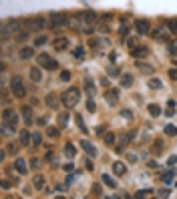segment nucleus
Instances as JSON below:
<instances>
[{"instance_id":"obj_25","label":"nucleus","mask_w":177,"mask_h":199,"mask_svg":"<svg viewBox=\"0 0 177 199\" xmlns=\"http://www.w3.org/2000/svg\"><path fill=\"white\" fill-rule=\"evenodd\" d=\"M32 183H34V187H36V189H42V187H44V177H42V175H34Z\"/></svg>"},{"instance_id":"obj_21","label":"nucleus","mask_w":177,"mask_h":199,"mask_svg":"<svg viewBox=\"0 0 177 199\" xmlns=\"http://www.w3.org/2000/svg\"><path fill=\"white\" fill-rule=\"evenodd\" d=\"M46 105H49L50 109H56V107H59V97H56L55 93L46 95Z\"/></svg>"},{"instance_id":"obj_20","label":"nucleus","mask_w":177,"mask_h":199,"mask_svg":"<svg viewBox=\"0 0 177 199\" xmlns=\"http://www.w3.org/2000/svg\"><path fill=\"white\" fill-rule=\"evenodd\" d=\"M28 75H30V79L34 81V82H40V81H42V72H40V69H38V66H32Z\"/></svg>"},{"instance_id":"obj_57","label":"nucleus","mask_w":177,"mask_h":199,"mask_svg":"<svg viewBox=\"0 0 177 199\" xmlns=\"http://www.w3.org/2000/svg\"><path fill=\"white\" fill-rule=\"evenodd\" d=\"M121 34H123V36L129 34V26H127V28H125V26H121Z\"/></svg>"},{"instance_id":"obj_37","label":"nucleus","mask_w":177,"mask_h":199,"mask_svg":"<svg viewBox=\"0 0 177 199\" xmlns=\"http://www.w3.org/2000/svg\"><path fill=\"white\" fill-rule=\"evenodd\" d=\"M87 109L91 111V113H95V111H97V105H95V101H93V97H91V99L87 101Z\"/></svg>"},{"instance_id":"obj_12","label":"nucleus","mask_w":177,"mask_h":199,"mask_svg":"<svg viewBox=\"0 0 177 199\" xmlns=\"http://www.w3.org/2000/svg\"><path fill=\"white\" fill-rule=\"evenodd\" d=\"M69 46V38H55V40H52V48H55V50H65V48Z\"/></svg>"},{"instance_id":"obj_55","label":"nucleus","mask_w":177,"mask_h":199,"mask_svg":"<svg viewBox=\"0 0 177 199\" xmlns=\"http://www.w3.org/2000/svg\"><path fill=\"white\" fill-rule=\"evenodd\" d=\"M63 169H65V171H73V169H75V167H73V163H66V165H65V167H63Z\"/></svg>"},{"instance_id":"obj_1","label":"nucleus","mask_w":177,"mask_h":199,"mask_svg":"<svg viewBox=\"0 0 177 199\" xmlns=\"http://www.w3.org/2000/svg\"><path fill=\"white\" fill-rule=\"evenodd\" d=\"M63 105L66 107V109H73V107L79 105V99H81V91H79V86H70L66 93H63Z\"/></svg>"},{"instance_id":"obj_24","label":"nucleus","mask_w":177,"mask_h":199,"mask_svg":"<svg viewBox=\"0 0 177 199\" xmlns=\"http://www.w3.org/2000/svg\"><path fill=\"white\" fill-rule=\"evenodd\" d=\"M75 123H76V127L83 131V133H89V129L85 127V121H83V117H81V115H76V117H75Z\"/></svg>"},{"instance_id":"obj_9","label":"nucleus","mask_w":177,"mask_h":199,"mask_svg":"<svg viewBox=\"0 0 177 199\" xmlns=\"http://www.w3.org/2000/svg\"><path fill=\"white\" fill-rule=\"evenodd\" d=\"M131 55H133V59H145L149 55V48L147 46H135V48H131Z\"/></svg>"},{"instance_id":"obj_8","label":"nucleus","mask_w":177,"mask_h":199,"mask_svg":"<svg viewBox=\"0 0 177 199\" xmlns=\"http://www.w3.org/2000/svg\"><path fill=\"white\" fill-rule=\"evenodd\" d=\"M105 99H107V103L115 107L119 103V89H107V93H105Z\"/></svg>"},{"instance_id":"obj_7","label":"nucleus","mask_w":177,"mask_h":199,"mask_svg":"<svg viewBox=\"0 0 177 199\" xmlns=\"http://www.w3.org/2000/svg\"><path fill=\"white\" fill-rule=\"evenodd\" d=\"M135 32H137V34H151V24H149V20H145V18L135 20Z\"/></svg>"},{"instance_id":"obj_22","label":"nucleus","mask_w":177,"mask_h":199,"mask_svg":"<svg viewBox=\"0 0 177 199\" xmlns=\"http://www.w3.org/2000/svg\"><path fill=\"white\" fill-rule=\"evenodd\" d=\"M147 111H149V115H151V117H159V115H161L159 105H155V103H151L149 107H147Z\"/></svg>"},{"instance_id":"obj_48","label":"nucleus","mask_w":177,"mask_h":199,"mask_svg":"<svg viewBox=\"0 0 177 199\" xmlns=\"http://www.w3.org/2000/svg\"><path fill=\"white\" fill-rule=\"evenodd\" d=\"M97 133L99 135H105V133H107V125H101V127L97 129Z\"/></svg>"},{"instance_id":"obj_41","label":"nucleus","mask_w":177,"mask_h":199,"mask_svg":"<svg viewBox=\"0 0 177 199\" xmlns=\"http://www.w3.org/2000/svg\"><path fill=\"white\" fill-rule=\"evenodd\" d=\"M139 65V69H141V72H153V66H147V65H141V62H137Z\"/></svg>"},{"instance_id":"obj_29","label":"nucleus","mask_w":177,"mask_h":199,"mask_svg":"<svg viewBox=\"0 0 177 199\" xmlns=\"http://www.w3.org/2000/svg\"><path fill=\"white\" fill-rule=\"evenodd\" d=\"M103 137H105V143H107L109 147H111V145H115V141H117V137H115V133H105Z\"/></svg>"},{"instance_id":"obj_4","label":"nucleus","mask_w":177,"mask_h":199,"mask_svg":"<svg viewBox=\"0 0 177 199\" xmlns=\"http://www.w3.org/2000/svg\"><path fill=\"white\" fill-rule=\"evenodd\" d=\"M10 91H12V95L16 97V99H24V97H26V89H24V85H22V79H20V76H12V81H10Z\"/></svg>"},{"instance_id":"obj_6","label":"nucleus","mask_w":177,"mask_h":199,"mask_svg":"<svg viewBox=\"0 0 177 199\" xmlns=\"http://www.w3.org/2000/svg\"><path fill=\"white\" fill-rule=\"evenodd\" d=\"M28 28H30V30H34V32L44 30V28H46V18H44V16H34V18H30V20H28Z\"/></svg>"},{"instance_id":"obj_27","label":"nucleus","mask_w":177,"mask_h":199,"mask_svg":"<svg viewBox=\"0 0 177 199\" xmlns=\"http://www.w3.org/2000/svg\"><path fill=\"white\" fill-rule=\"evenodd\" d=\"M65 153H66V157L73 159L75 153H76V151H75V145H73V143H66V145H65Z\"/></svg>"},{"instance_id":"obj_31","label":"nucleus","mask_w":177,"mask_h":199,"mask_svg":"<svg viewBox=\"0 0 177 199\" xmlns=\"http://www.w3.org/2000/svg\"><path fill=\"white\" fill-rule=\"evenodd\" d=\"M103 183H105V185H109L111 189H115V187H117V183H115L113 179H111V175H107V173L103 175Z\"/></svg>"},{"instance_id":"obj_49","label":"nucleus","mask_w":177,"mask_h":199,"mask_svg":"<svg viewBox=\"0 0 177 199\" xmlns=\"http://www.w3.org/2000/svg\"><path fill=\"white\" fill-rule=\"evenodd\" d=\"M8 151H10V153H18V145H8Z\"/></svg>"},{"instance_id":"obj_51","label":"nucleus","mask_w":177,"mask_h":199,"mask_svg":"<svg viewBox=\"0 0 177 199\" xmlns=\"http://www.w3.org/2000/svg\"><path fill=\"white\" fill-rule=\"evenodd\" d=\"M109 72H111V75H119V69H117V66H109V69H107Z\"/></svg>"},{"instance_id":"obj_38","label":"nucleus","mask_w":177,"mask_h":199,"mask_svg":"<svg viewBox=\"0 0 177 199\" xmlns=\"http://www.w3.org/2000/svg\"><path fill=\"white\" fill-rule=\"evenodd\" d=\"M59 123H60V127H66V123H69V115L63 113V115L59 117Z\"/></svg>"},{"instance_id":"obj_2","label":"nucleus","mask_w":177,"mask_h":199,"mask_svg":"<svg viewBox=\"0 0 177 199\" xmlns=\"http://www.w3.org/2000/svg\"><path fill=\"white\" fill-rule=\"evenodd\" d=\"M2 121H4V133H6L8 129H14L18 125V115L14 109H6L2 113Z\"/></svg>"},{"instance_id":"obj_14","label":"nucleus","mask_w":177,"mask_h":199,"mask_svg":"<svg viewBox=\"0 0 177 199\" xmlns=\"http://www.w3.org/2000/svg\"><path fill=\"white\" fill-rule=\"evenodd\" d=\"M113 173H115V175H119V177H123V175L127 173L125 163H121V161H115V163H113Z\"/></svg>"},{"instance_id":"obj_10","label":"nucleus","mask_w":177,"mask_h":199,"mask_svg":"<svg viewBox=\"0 0 177 199\" xmlns=\"http://www.w3.org/2000/svg\"><path fill=\"white\" fill-rule=\"evenodd\" d=\"M151 36L155 38V40H169V30H165V28H155V30L151 32Z\"/></svg>"},{"instance_id":"obj_35","label":"nucleus","mask_w":177,"mask_h":199,"mask_svg":"<svg viewBox=\"0 0 177 199\" xmlns=\"http://www.w3.org/2000/svg\"><path fill=\"white\" fill-rule=\"evenodd\" d=\"M42 143V135L40 133H32V145H40Z\"/></svg>"},{"instance_id":"obj_40","label":"nucleus","mask_w":177,"mask_h":199,"mask_svg":"<svg viewBox=\"0 0 177 199\" xmlns=\"http://www.w3.org/2000/svg\"><path fill=\"white\" fill-rule=\"evenodd\" d=\"M60 81H70V72L69 71H60Z\"/></svg>"},{"instance_id":"obj_23","label":"nucleus","mask_w":177,"mask_h":199,"mask_svg":"<svg viewBox=\"0 0 177 199\" xmlns=\"http://www.w3.org/2000/svg\"><path fill=\"white\" fill-rule=\"evenodd\" d=\"M167 30H169L171 34H177V18H171V20H167Z\"/></svg>"},{"instance_id":"obj_18","label":"nucleus","mask_w":177,"mask_h":199,"mask_svg":"<svg viewBox=\"0 0 177 199\" xmlns=\"http://www.w3.org/2000/svg\"><path fill=\"white\" fill-rule=\"evenodd\" d=\"M30 141H32V133H30V131H22L20 137H18V143L26 147V145H30Z\"/></svg>"},{"instance_id":"obj_11","label":"nucleus","mask_w":177,"mask_h":199,"mask_svg":"<svg viewBox=\"0 0 177 199\" xmlns=\"http://www.w3.org/2000/svg\"><path fill=\"white\" fill-rule=\"evenodd\" d=\"M18 56H20L22 60H30L32 56H34V48L32 46H22L20 50H18Z\"/></svg>"},{"instance_id":"obj_26","label":"nucleus","mask_w":177,"mask_h":199,"mask_svg":"<svg viewBox=\"0 0 177 199\" xmlns=\"http://www.w3.org/2000/svg\"><path fill=\"white\" fill-rule=\"evenodd\" d=\"M133 85V75H123L121 76V86H131Z\"/></svg>"},{"instance_id":"obj_56","label":"nucleus","mask_w":177,"mask_h":199,"mask_svg":"<svg viewBox=\"0 0 177 199\" xmlns=\"http://www.w3.org/2000/svg\"><path fill=\"white\" fill-rule=\"evenodd\" d=\"M0 185H2V189H8V187H10V183H8L6 179H2V183H0Z\"/></svg>"},{"instance_id":"obj_44","label":"nucleus","mask_w":177,"mask_h":199,"mask_svg":"<svg viewBox=\"0 0 177 199\" xmlns=\"http://www.w3.org/2000/svg\"><path fill=\"white\" fill-rule=\"evenodd\" d=\"M75 56H76V59H83V56H85V50H83V48H76V50H75Z\"/></svg>"},{"instance_id":"obj_33","label":"nucleus","mask_w":177,"mask_h":199,"mask_svg":"<svg viewBox=\"0 0 177 199\" xmlns=\"http://www.w3.org/2000/svg\"><path fill=\"white\" fill-rule=\"evenodd\" d=\"M46 40H49L46 36H36V38H34V46H44Z\"/></svg>"},{"instance_id":"obj_45","label":"nucleus","mask_w":177,"mask_h":199,"mask_svg":"<svg viewBox=\"0 0 177 199\" xmlns=\"http://www.w3.org/2000/svg\"><path fill=\"white\" fill-rule=\"evenodd\" d=\"M93 193H95V195H101V185H99V183H97V185H93Z\"/></svg>"},{"instance_id":"obj_39","label":"nucleus","mask_w":177,"mask_h":199,"mask_svg":"<svg viewBox=\"0 0 177 199\" xmlns=\"http://www.w3.org/2000/svg\"><path fill=\"white\" fill-rule=\"evenodd\" d=\"M161 179H163L165 183H171V181H173V173H171V171H167L165 175H161Z\"/></svg>"},{"instance_id":"obj_16","label":"nucleus","mask_w":177,"mask_h":199,"mask_svg":"<svg viewBox=\"0 0 177 199\" xmlns=\"http://www.w3.org/2000/svg\"><path fill=\"white\" fill-rule=\"evenodd\" d=\"M85 91H87L89 97H95V95H97V86H95L93 79H85Z\"/></svg>"},{"instance_id":"obj_50","label":"nucleus","mask_w":177,"mask_h":199,"mask_svg":"<svg viewBox=\"0 0 177 199\" xmlns=\"http://www.w3.org/2000/svg\"><path fill=\"white\" fill-rule=\"evenodd\" d=\"M127 159H129V163H137V157H135L133 153H129V155H127Z\"/></svg>"},{"instance_id":"obj_36","label":"nucleus","mask_w":177,"mask_h":199,"mask_svg":"<svg viewBox=\"0 0 177 199\" xmlns=\"http://www.w3.org/2000/svg\"><path fill=\"white\" fill-rule=\"evenodd\" d=\"M89 46L95 50V48H99V46H101V40H99V38H91V40H89Z\"/></svg>"},{"instance_id":"obj_3","label":"nucleus","mask_w":177,"mask_h":199,"mask_svg":"<svg viewBox=\"0 0 177 199\" xmlns=\"http://www.w3.org/2000/svg\"><path fill=\"white\" fill-rule=\"evenodd\" d=\"M65 24H69V16L63 12H52L50 18H49V26L52 30H59L60 26H65Z\"/></svg>"},{"instance_id":"obj_47","label":"nucleus","mask_w":177,"mask_h":199,"mask_svg":"<svg viewBox=\"0 0 177 199\" xmlns=\"http://www.w3.org/2000/svg\"><path fill=\"white\" fill-rule=\"evenodd\" d=\"M127 45L131 46V48H135V46H137V38H129V40H127Z\"/></svg>"},{"instance_id":"obj_28","label":"nucleus","mask_w":177,"mask_h":199,"mask_svg":"<svg viewBox=\"0 0 177 199\" xmlns=\"http://www.w3.org/2000/svg\"><path fill=\"white\" fill-rule=\"evenodd\" d=\"M165 135H167V137H175V135H177V127H175V125H165Z\"/></svg>"},{"instance_id":"obj_53","label":"nucleus","mask_w":177,"mask_h":199,"mask_svg":"<svg viewBox=\"0 0 177 199\" xmlns=\"http://www.w3.org/2000/svg\"><path fill=\"white\" fill-rule=\"evenodd\" d=\"M169 165H177V155H171L169 157Z\"/></svg>"},{"instance_id":"obj_46","label":"nucleus","mask_w":177,"mask_h":199,"mask_svg":"<svg viewBox=\"0 0 177 199\" xmlns=\"http://www.w3.org/2000/svg\"><path fill=\"white\" fill-rule=\"evenodd\" d=\"M121 115H123V117H125V119H133V113H131V111H121Z\"/></svg>"},{"instance_id":"obj_5","label":"nucleus","mask_w":177,"mask_h":199,"mask_svg":"<svg viewBox=\"0 0 177 199\" xmlns=\"http://www.w3.org/2000/svg\"><path fill=\"white\" fill-rule=\"evenodd\" d=\"M36 60H38V66H40V69H46V71H56V69H59V62L52 59V56L44 55V52H42V55H38Z\"/></svg>"},{"instance_id":"obj_54","label":"nucleus","mask_w":177,"mask_h":199,"mask_svg":"<svg viewBox=\"0 0 177 199\" xmlns=\"http://www.w3.org/2000/svg\"><path fill=\"white\" fill-rule=\"evenodd\" d=\"M103 20H105V22H109V20H113V14H111V12H107V14H105V16H103Z\"/></svg>"},{"instance_id":"obj_19","label":"nucleus","mask_w":177,"mask_h":199,"mask_svg":"<svg viewBox=\"0 0 177 199\" xmlns=\"http://www.w3.org/2000/svg\"><path fill=\"white\" fill-rule=\"evenodd\" d=\"M83 22H87V24H93V22H97L99 20V16H97V12H83Z\"/></svg>"},{"instance_id":"obj_52","label":"nucleus","mask_w":177,"mask_h":199,"mask_svg":"<svg viewBox=\"0 0 177 199\" xmlns=\"http://www.w3.org/2000/svg\"><path fill=\"white\" fill-rule=\"evenodd\" d=\"M30 165H32V167H40V161H38L36 157H32V161H30Z\"/></svg>"},{"instance_id":"obj_43","label":"nucleus","mask_w":177,"mask_h":199,"mask_svg":"<svg viewBox=\"0 0 177 199\" xmlns=\"http://www.w3.org/2000/svg\"><path fill=\"white\" fill-rule=\"evenodd\" d=\"M167 75H169V79L177 81V69H169V72H167Z\"/></svg>"},{"instance_id":"obj_15","label":"nucleus","mask_w":177,"mask_h":199,"mask_svg":"<svg viewBox=\"0 0 177 199\" xmlns=\"http://www.w3.org/2000/svg\"><path fill=\"white\" fill-rule=\"evenodd\" d=\"M14 169H16L20 175H26V173H28V167H26L24 159H16V161H14Z\"/></svg>"},{"instance_id":"obj_42","label":"nucleus","mask_w":177,"mask_h":199,"mask_svg":"<svg viewBox=\"0 0 177 199\" xmlns=\"http://www.w3.org/2000/svg\"><path fill=\"white\" fill-rule=\"evenodd\" d=\"M169 52H171V55H175V52H177V40L175 42H169Z\"/></svg>"},{"instance_id":"obj_13","label":"nucleus","mask_w":177,"mask_h":199,"mask_svg":"<svg viewBox=\"0 0 177 199\" xmlns=\"http://www.w3.org/2000/svg\"><path fill=\"white\" fill-rule=\"evenodd\" d=\"M20 113H22V119H24V123L28 125V127H30L32 121H34V119H32V109H30V107H22Z\"/></svg>"},{"instance_id":"obj_30","label":"nucleus","mask_w":177,"mask_h":199,"mask_svg":"<svg viewBox=\"0 0 177 199\" xmlns=\"http://www.w3.org/2000/svg\"><path fill=\"white\" fill-rule=\"evenodd\" d=\"M163 149H165V143H163L161 139H157V141H155V145H153V153H161Z\"/></svg>"},{"instance_id":"obj_34","label":"nucleus","mask_w":177,"mask_h":199,"mask_svg":"<svg viewBox=\"0 0 177 199\" xmlns=\"http://www.w3.org/2000/svg\"><path fill=\"white\" fill-rule=\"evenodd\" d=\"M147 85H149L151 89H161V81H159V79H149Z\"/></svg>"},{"instance_id":"obj_32","label":"nucleus","mask_w":177,"mask_h":199,"mask_svg":"<svg viewBox=\"0 0 177 199\" xmlns=\"http://www.w3.org/2000/svg\"><path fill=\"white\" fill-rule=\"evenodd\" d=\"M46 135H49V137H52V139H56L60 135V131L56 129V127H46Z\"/></svg>"},{"instance_id":"obj_17","label":"nucleus","mask_w":177,"mask_h":199,"mask_svg":"<svg viewBox=\"0 0 177 199\" xmlns=\"http://www.w3.org/2000/svg\"><path fill=\"white\" fill-rule=\"evenodd\" d=\"M81 147L87 151V155H91V157H97V149H95V145H91L87 139L85 141H81Z\"/></svg>"}]
</instances>
